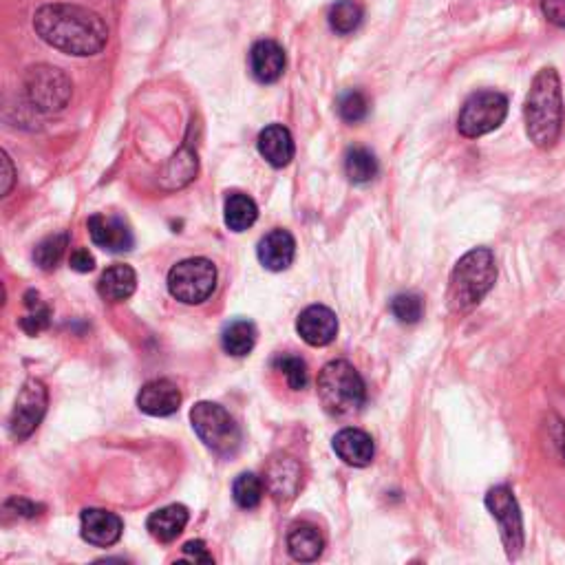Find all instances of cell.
<instances>
[{
  "instance_id": "25",
  "label": "cell",
  "mask_w": 565,
  "mask_h": 565,
  "mask_svg": "<svg viewBox=\"0 0 565 565\" xmlns=\"http://www.w3.org/2000/svg\"><path fill=\"white\" fill-rule=\"evenodd\" d=\"M378 159L367 148H351L345 157V173L351 184H369L371 179L378 177Z\"/></svg>"
},
{
  "instance_id": "26",
  "label": "cell",
  "mask_w": 565,
  "mask_h": 565,
  "mask_svg": "<svg viewBox=\"0 0 565 565\" xmlns=\"http://www.w3.org/2000/svg\"><path fill=\"white\" fill-rule=\"evenodd\" d=\"M360 23H362V7L356 3V0H336L332 9H329V27L340 36L354 34Z\"/></svg>"
},
{
  "instance_id": "27",
  "label": "cell",
  "mask_w": 565,
  "mask_h": 565,
  "mask_svg": "<svg viewBox=\"0 0 565 565\" xmlns=\"http://www.w3.org/2000/svg\"><path fill=\"white\" fill-rule=\"evenodd\" d=\"M265 482L254 473H241L232 484V497L243 510H252L261 504Z\"/></svg>"
},
{
  "instance_id": "20",
  "label": "cell",
  "mask_w": 565,
  "mask_h": 565,
  "mask_svg": "<svg viewBox=\"0 0 565 565\" xmlns=\"http://www.w3.org/2000/svg\"><path fill=\"white\" fill-rule=\"evenodd\" d=\"M188 519H190L188 508L173 504V506L155 510V513L148 517L146 528L148 532H151L153 539L162 541V543H170V541H175L181 532H184V528L188 526Z\"/></svg>"
},
{
  "instance_id": "32",
  "label": "cell",
  "mask_w": 565,
  "mask_h": 565,
  "mask_svg": "<svg viewBox=\"0 0 565 565\" xmlns=\"http://www.w3.org/2000/svg\"><path fill=\"white\" fill-rule=\"evenodd\" d=\"M391 314L404 325H415L424 314V303L418 294H398L391 301Z\"/></svg>"
},
{
  "instance_id": "36",
  "label": "cell",
  "mask_w": 565,
  "mask_h": 565,
  "mask_svg": "<svg viewBox=\"0 0 565 565\" xmlns=\"http://www.w3.org/2000/svg\"><path fill=\"white\" fill-rule=\"evenodd\" d=\"M184 554L190 561H201V563H212L210 552L204 541H188L184 546Z\"/></svg>"
},
{
  "instance_id": "11",
  "label": "cell",
  "mask_w": 565,
  "mask_h": 565,
  "mask_svg": "<svg viewBox=\"0 0 565 565\" xmlns=\"http://www.w3.org/2000/svg\"><path fill=\"white\" fill-rule=\"evenodd\" d=\"M303 486V468L290 455H276L265 468V488L276 501H290Z\"/></svg>"
},
{
  "instance_id": "39",
  "label": "cell",
  "mask_w": 565,
  "mask_h": 565,
  "mask_svg": "<svg viewBox=\"0 0 565 565\" xmlns=\"http://www.w3.org/2000/svg\"><path fill=\"white\" fill-rule=\"evenodd\" d=\"M554 442H557L559 451H561L563 460H565V424H561V422H557V431H554Z\"/></svg>"
},
{
  "instance_id": "22",
  "label": "cell",
  "mask_w": 565,
  "mask_h": 565,
  "mask_svg": "<svg viewBox=\"0 0 565 565\" xmlns=\"http://www.w3.org/2000/svg\"><path fill=\"white\" fill-rule=\"evenodd\" d=\"M325 539L321 530L312 524H294L287 532V550L296 561H316L323 554Z\"/></svg>"
},
{
  "instance_id": "24",
  "label": "cell",
  "mask_w": 565,
  "mask_h": 565,
  "mask_svg": "<svg viewBox=\"0 0 565 565\" xmlns=\"http://www.w3.org/2000/svg\"><path fill=\"white\" fill-rule=\"evenodd\" d=\"M257 343V327L250 321H234L221 334V345L230 356H248Z\"/></svg>"
},
{
  "instance_id": "21",
  "label": "cell",
  "mask_w": 565,
  "mask_h": 565,
  "mask_svg": "<svg viewBox=\"0 0 565 565\" xmlns=\"http://www.w3.org/2000/svg\"><path fill=\"white\" fill-rule=\"evenodd\" d=\"M137 287V274L131 268V265L117 263L111 265L109 270H104V274L100 276L98 283V294L109 303H120L126 301V298L133 296Z\"/></svg>"
},
{
  "instance_id": "10",
  "label": "cell",
  "mask_w": 565,
  "mask_h": 565,
  "mask_svg": "<svg viewBox=\"0 0 565 565\" xmlns=\"http://www.w3.org/2000/svg\"><path fill=\"white\" fill-rule=\"evenodd\" d=\"M47 402L49 396L45 382L36 378L27 380L18 393L12 415H9V433H12L16 440H27V437L38 429L42 418H45Z\"/></svg>"
},
{
  "instance_id": "3",
  "label": "cell",
  "mask_w": 565,
  "mask_h": 565,
  "mask_svg": "<svg viewBox=\"0 0 565 565\" xmlns=\"http://www.w3.org/2000/svg\"><path fill=\"white\" fill-rule=\"evenodd\" d=\"M497 279V265L488 248H475L457 261L449 281V307L462 314L482 303Z\"/></svg>"
},
{
  "instance_id": "13",
  "label": "cell",
  "mask_w": 565,
  "mask_h": 565,
  "mask_svg": "<svg viewBox=\"0 0 565 565\" xmlns=\"http://www.w3.org/2000/svg\"><path fill=\"white\" fill-rule=\"evenodd\" d=\"M124 524L115 513L102 508H87L80 517V532L82 539L89 541L91 546L109 548L120 541Z\"/></svg>"
},
{
  "instance_id": "12",
  "label": "cell",
  "mask_w": 565,
  "mask_h": 565,
  "mask_svg": "<svg viewBox=\"0 0 565 565\" xmlns=\"http://www.w3.org/2000/svg\"><path fill=\"white\" fill-rule=\"evenodd\" d=\"M296 332L307 345L325 347L332 343L338 334V318L329 307L312 305L303 309L301 316H298Z\"/></svg>"
},
{
  "instance_id": "17",
  "label": "cell",
  "mask_w": 565,
  "mask_h": 565,
  "mask_svg": "<svg viewBox=\"0 0 565 565\" xmlns=\"http://www.w3.org/2000/svg\"><path fill=\"white\" fill-rule=\"evenodd\" d=\"M250 71L257 82L272 84L285 71V51L274 40H259L250 51Z\"/></svg>"
},
{
  "instance_id": "30",
  "label": "cell",
  "mask_w": 565,
  "mask_h": 565,
  "mask_svg": "<svg viewBox=\"0 0 565 565\" xmlns=\"http://www.w3.org/2000/svg\"><path fill=\"white\" fill-rule=\"evenodd\" d=\"M369 113V100L362 91H347L340 95L338 100V115L343 117L347 124H358Z\"/></svg>"
},
{
  "instance_id": "34",
  "label": "cell",
  "mask_w": 565,
  "mask_h": 565,
  "mask_svg": "<svg viewBox=\"0 0 565 565\" xmlns=\"http://www.w3.org/2000/svg\"><path fill=\"white\" fill-rule=\"evenodd\" d=\"M541 12L552 25L565 27V0H541Z\"/></svg>"
},
{
  "instance_id": "14",
  "label": "cell",
  "mask_w": 565,
  "mask_h": 565,
  "mask_svg": "<svg viewBox=\"0 0 565 565\" xmlns=\"http://www.w3.org/2000/svg\"><path fill=\"white\" fill-rule=\"evenodd\" d=\"M137 407L146 415H153V418H168V415L177 413L181 407V391L177 389L175 382L166 378L151 380L146 382L140 396H137Z\"/></svg>"
},
{
  "instance_id": "19",
  "label": "cell",
  "mask_w": 565,
  "mask_h": 565,
  "mask_svg": "<svg viewBox=\"0 0 565 565\" xmlns=\"http://www.w3.org/2000/svg\"><path fill=\"white\" fill-rule=\"evenodd\" d=\"M259 153L274 168H285L294 159L292 133L281 124H270L259 133Z\"/></svg>"
},
{
  "instance_id": "7",
  "label": "cell",
  "mask_w": 565,
  "mask_h": 565,
  "mask_svg": "<svg viewBox=\"0 0 565 565\" xmlns=\"http://www.w3.org/2000/svg\"><path fill=\"white\" fill-rule=\"evenodd\" d=\"M508 115V98L497 91H477L462 106L457 131L468 140L499 129Z\"/></svg>"
},
{
  "instance_id": "8",
  "label": "cell",
  "mask_w": 565,
  "mask_h": 565,
  "mask_svg": "<svg viewBox=\"0 0 565 565\" xmlns=\"http://www.w3.org/2000/svg\"><path fill=\"white\" fill-rule=\"evenodd\" d=\"M25 93L40 113H58L71 100V80L56 67H31L25 76Z\"/></svg>"
},
{
  "instance_id": "35",
  "label": "cell",
  "mask_w": 565,
  "mask_h": 565,
  "mask_svg": "<svg viewBox=\"0 0 565 565\" xmlns=\"http://www.w3.org/2000/svg\"><path fill=\"white\" fill-rule=\"evenodd\" d=\"M69 263H71V268L76 270V272H80V274H87V272L95 270V259H93V254L87 248L73 250Z\"/></svg>"
},
{
  "instance_id": "2",
  "label": "cell",
  "mask_w": 565,
  "mask_h": 565,
  "mask_svg": "<svg viewBox=\"0 0 565 565\" xmlns=\"http://www.w3.org/2000/svg\"><path fill=\"white\" fill-rule=\"evenodd\" d=\"M563 93L559 73L552 67L541 69L530 84L524 104L526 133L537 148H552L563 129Z\"/></svg>"
},
{
  "instance_id": "37",
  "label": "cell",
  "mask_w": 565,
  "mask_h": 565,
  "mask_svg": "<svg viewBox=\"0 0 565 565\" xmlns=\"http://www.w3.org/2000/svg\"><path fill=\"white\" fill-rule=\"evenodd\" d=\"M5 508H14L16 515H23V517H36L42 510V506L34 504V501H27V499H9Z\"/></svg>"
},
{
  "instance_id": "1",
  "label": "cell",
  "mask_w": 565,
  "mask_h": 565,
  "mask_svg": "<svg viewBox=\"0 0 565 565\" xmlns=\"http://www.w3.org/2000/svg\"><path fill=\"white\" fill-rule=\"evenodd\" d=\"M36 34L69 56H95L109 40L104 20L78 5H45L34 16Z\"/></svg>"
},
{
  "instance_id": "38",
  "label": "cell",
  "mask_w": 565,
  "mask_h": 565,
  "mask_svg": "<svg viewBox=\"0 0 565 565\" xmlns=\"http://www.w3.org/2000/svg\"><path fill=\"white\" fill-rule=\"evenodd\" d=\"M3 166H5V186H3V195H7L9 190H12V184H14V168H12V162H9V157L7 153H3Z\"/></svg>"
},
{
  "instance_id": "16",
  "label": "cell",
  "mask_w": 565,
  "mask_h": 565,
  "mask_svg": "<svg viewBox=\"0 0 565 565\" xmlns=\"http://www.w3.org/2000/svg\"><path fill=\"white\" fill-rule=\"evenodd\" d=\"M296 254V241L287 230H272L259 241L257 257L265 270L283 272L292 265Z\"/></svg>"
},
{
  "instance_id": "23",
  "label": "cell",
  "mask_w": 565,
  "mask_h": 565,
  "mask_svg": "<svg viewBox=\"0 0 565 565\" xmlns=\"http://www.w3.org/2000/svg\"><path fill=\"white\" fill-rule=\"evenodd\" d=\"M223 212H226V226L232 232H243V230L252 228L254 221H257V217H259L257 204H254V201L243 193L228 195L226 208H223Z\"/></svg>"
},
{
  "instance_id": "9",
  "label": "cell",
  "mask_w": 565,
  "mask_h": 565,
  "mask_svg": "<svg viewBox=\"0 0 565 565\" xmlns=\"http://www.w3.org/2000/svg\"><path fill=\"white\" fill-rule=\"evenodd\" d=\"M486 508L497 519L501 541H504L510 559H517L524 548V519L519 513V504L508 486H495L488 490Z\"/></svg>"
},
{
  "instance_id": "5",
  "label": "cell",
  "mask_w": 565,
  "mask_h": 565,
  "mask_svg": "<svg viewBox=\"0 0 565 565\" xmlns=\"http://www.w3.org/2000/svg\"><path fill=\"white\" fill-rule=\"evenodd\" d=\"M190 422L197 437L212 453L230 457L241 446V429L232 415L215 402H199L190 411Z\"/></svg>"
},
{
  "instance_id": "6",
  "label": "cell",
  "mask_w": 565,
  "mask_h": 565,
  "mask_svg": "<svg viewBox=\"0 0 565 565\" xmlns=\"http://www.w3.org/2000/svg\"><path fill=\"white\" fill-rule=\"evenodd\" d=\"M217 287V268L208 259H186L168 272V292L186 305L208 301Z\"/></svg>"
},
{
  "instance_id": "28",
  "label": "cell",
  "mask_w": 565,
  "mask_h": 565,
  "mask_svg": "<svg viewBox=\"0 0 565 565\" xmlns=\"http://www.w3.org/2000/svg\"><path fill=\"white\" fill-rule=\"evenodd\" d=\"M67 245H69V234L67 232H60V234H51L45 241H40L34 250V261L40 270H53L56 265L62 261L67 252Z\"/></svg>"
},
{
  "instance_id": "4",
  "label": "cell",
  "mask_w": 565,
  "mask_h": 565,
  "mask_svg": "<svg viewBox=\"0 0 565 565\" xmlns=\"http://www.w3.org/2000/svg\"><path fill=\"white\" fill-rule=\"evenodd\" d=\"M318 398L329 415H354L367 400L365 380L351 362L332 360L318 373Z\"/></svg>"
},
{
  "instance_id": "31",
  "label": "cell",
  "mask_w": 565,
  "mask_h": 565,
  "mask_svg": "<svg viewBox=\"0 0 565 565\" xmlns=\"http://www.w3.org/2000/svg\"><path fill=\"white\" fill-rule=\"evenodd\" d=\"M274 367L283 373L285 380H287V385H290L294 391H301V389L307 387L309 371H307V365H305L303 358H298V356H281V358L274 360Z\"/></svg>"
},
{
  "instance_id": "15",
  "label": "cell",
  "mask_w": 565,
  "mask_h": 565,
  "mask_svg": "<svg viewBox=\"0 0 565 565\" xmlns=\"http://www.w3.org/2000/svg\"><path fill=\"white\" fill-rule=\"evenodd\" d=\"M89 234L95 245L106 252H129L133 250V232L122 219L93 215L89 219Z\"/></svg>"
},
{
  "instance_id": "29",
  "label": "cell",
  "mask_w": 565,
  "mask_h": 565,
  "mask_svg": "<svg viewBox=\"0 0 565 565\" xmlns=\"http://www.w3.org/2000/svg\"><path fill=\"white\" fill-rule=\"evenodd\" d=\"M25 303H27L29 314L23 318V321H20V327H23L29 336H36L42 332V329L49 327L51 309L40 301L38 292H27Z\"/></svg>"
},
{
  "instance_id": "18",
  "label": "cell",
  "mask_w": 565,
  "mask_h": 565,
  "mask_svg": "<svg viewBox=\"0 0 565 565\" xmlns=\"http://www.w3.org/2000/svg\"><path fill=\"white\" fill-rule=\"evenodd\" d=\"M332 446H334V451H336L340 460H343L349 466H356V468L369 466L371 460H373V453H376V449H373L371 435L365 433V431H360V429L338 431Z\"/></svg>"
},
{
  "instance_id": "33",
  "label": "cell",
  "mask_w": 565,
  "mask_h": 565,
  "mask_svg": "<svg viewBox=\"0 0 565 565\" xmlns=\"http://www.w3.org/2000/svg\"><path fill=\"white\" fill-rule=\"evenodd\" d=\"M195 173H197V159H195V155L181 151L179 155L173 157V162L168 164L166 179H177L175 188H179V186L188 184V181L195 177Z\"/></svg>"
}]
</instances>
